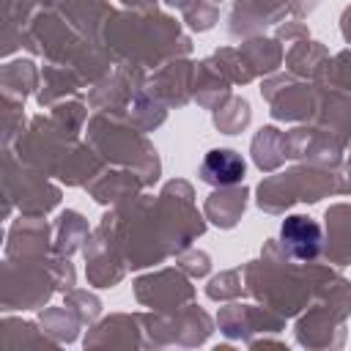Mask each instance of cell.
Returning a JSON list of instances; mask_svg holds the SVG:
<instances>
[{
  "label": "cell",
  "mask_w": 351,
  "mask_h": 351,
  "mask_svg": "<svg viewBox=\"0 0 351 351\" xmlns=\"http://www.w3.org/2000/svg\"><path fill=\"white\" fill-rule=\"evenodd\" d=\"M280 239L282 244L288 247V252L299 261H310L321 252V244H324V236H321V228L318 222L307 219V217H288L280 228Z\"/></svg>",
  "instance_id": "1"
},
{
  "label": "cell",
  "mask_w": 351,
  "mask_h": 351,
  "mask_svg": "<svg viewBox=\"0 0 351 351\" xmlns=\"http://www.w3.org/2000/svg\"><path fill=\"white\" fill-rule=\"evenodd\" d=\"M200 173H203V178H206L208 184L228 186V184L241 181V176H244V162H241V156H239L236 151L217 148V151H208V154H206Z\"/></svg>",
  "instance_id": "2"
}]
</instances>
